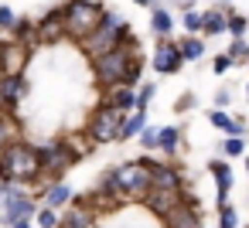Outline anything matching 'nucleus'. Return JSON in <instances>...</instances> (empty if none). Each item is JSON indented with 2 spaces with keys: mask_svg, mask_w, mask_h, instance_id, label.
Returning a JSON list of instances; mask_svg holds the SVG:
<instances>
[{
  "mask_svg": "<svg viewBox=\"0 0 249 228\" xmlns=\"http://www.w3.org/2000/svg\"><path fill=\"white\" fill-rule=\"evenodd\" d=\"M0 180L4 184H41V157L38 147L28 140H11L4 150H0Z\"/></svg>",
  "mask_w": 249,
  "mask_h": 228,
  "instance_id": "f257e3e1",
  "label": "nucleus"
},
{
  "mask_svg": "<svg viewBox=\"0 0 249 228\" xmlns=\"http://www.w3.org/2000/svg\"><path fill=\"white\" fill-rule=\"evenodd\" d=\"M140 62V41L133 38V31L120 41V48L92 58V79L99 89H113V85H126L130 82V68Z\"/></svg>",
  "mask_w": 249,
  "mask_h": 228,
  "instance_id": "f03ea898",
  "label": "nucleus"
},
{
  "mask_svg": "<svg viewBox=\"0 0 249 228\" xmlns=\"http://www.w3.org/2000/svg\"><path fill=\"white\" fill-rule=\"evenodd\" d=\"M38 157H41V180L55 184V180H65V174L86 157V150H79L72 140H52L38 147Z\"/></svg>",
  "mask_w": 249,
  "mask_h": 228,
  "instance_id": "7ed1b4c3",
  "label": "nucleus"
},
{
  "mask_svg": "<svg viewBox=\"0 0 249 228\" xmlns=\"http://www.w3.org/2000/svg\"><path fill=\"white\" fill-rule=\"evenodd\" d=\"M130 34V24L116 14V11H106L103 14V21L96 24V31L92 34H86L82 41H79V48L89 55V58H99V55H106V51H113V48H120V41Z\"/></svg>",
  "mask_w": 249,
  "mask_h": 228,
  "instance_id": "20e7f679",
  "label": "nucleus"
},
{
  "mask_svg": "<svg viewBox=\"0 0 249 228\" xmlns=\"http://www.w3.org/2000/svg\"><path fill=\"white\" fill-rule=\"evenodd\" d=\"M109 180H113V187H116L120 197L140 201L154 187V180H150V160L147 157H137V160L120 163V167H109Z\"/></svg>",
  "mask_w": 249,
  "mask_h": 228,
  "instance_id": "39448f33",
  "label": "nucleus"
},
{
  "mask_svg": "<svg viewBox=\"0 0 249 228\" xmlns=\"http://www.w3.org/2000/svg\"><path fill=\"white\" fill-rule=\"evenodd\" d=\"M106 7L99 4V0H69V4H62V21H65V38L72 41H82L86 34L96 31V24L103 21Z\"/></svg>",
  "mask_w": 249,
  "mask_h": 228,
  "instance_id": "423d86ee",
  "label": "nucleus"
},
{
  "mask_svg": "<svg viewBox=\"0 0 249 228\" xmlns=\"http://www.w3.org/2000/svg\"><path fill=\"white\" fill-rule=\"evenodd\" d=\"M126 123V113H120L116 106L109 102H99L86 123V140L96 143V147H106V143H116L120 140V130Z\"/></svg>",
  "mask_w": 249,
  "mask_h": 228,
  "instance_id": "0eeeda50",
  "label": "nucleus"
},
{
  "mask_svg": "<svg viewBox=\"0 0 249 228\" xmlns=\"http://www.w3.org/2000/svg\"><path fill=\"white\" fill-rule=\"evenodd\" d=\"M160 225H164V228H205V221H201V208H198V197H195L191 187H184L178 208H174L171 214H164Z\"/></svg>",
  "mask_w": 249,
  "mask_h": 228,
  "instance_id": "6e6552de",
  "label": "nucleus"
},
{
  "mask_svg": "<svg viewBox=\"0 0 249 228\" xmlns=\"http://www.w3.org/2000/svg\"><path fill=\"white\" fill-rule=\"evenodd\" d=\"M58 228H99V208L86 197H72V204L58 214Z\"/></svg>",
  "mask_w": 249,
  "mask_h": 228,
  "instance_id": "1a4fd4ad",
  "label": "nucleus"
},
{
  "mask_svg": "<svg viewBox=\"0 0 249 228\" xmlns=\"http://www.w3.org/2000/svg\"><path fill=\"white\" fill-rule=\"evenodd\" d=\"M150 68L157 75H178L184 68V58H181V48L178 41L171 38H157V48H154V58H150Z\"/></svg>",
  "mask_w": 249,
  "mask_h": 228,
  "instance_id": "9d476101",
  "label": "nucleus"
},
{
  "mask_svg": "<svg viewBox=\"0 0 249 228\" xmlns=\"http://www.w3.org/2000/svg\"><path fill=\"white\" fill-rule=\"evenodd\" d=\"M31 58V48L21 41H0V75H24V65Z\"/></svg>",
  "mask_w": 249,
  "mask_h": 228,
  "instance_id": "9b49d317",
  "label": "nucleus"
},
{
  "mask_svg": "<svg viewBox=\"0 0 249 228\" xmlns=\"http://www.w3.org/2000/svg\"><path fill=\"white\" fill-rule=\"evenodd\" d=\"M150 160V157H147ZM150 180L154 187H171V191H184L191 187V180L181 174V167H174L171 160H150Z\"/></svg>",
  "mask_w": 249,
  "mask_h": 228,
  "instance_id": "f8f14e48",
  "label": "nucleus"
},
{
  "mask_svg": "<svg viewBox=\"0 0 249 228\" xmlns=\"http://www.w3.org/2000/svg\"><path fill=\"white\" fill-rule=\"evenodd\" d=\"M38 208H41V204H38L28 191H18V194L7 201V208L0 211V221H4L7 228H11L14 221H31V218L38 214Z\"/></svg>",
  "mask_w": 249,
  "mask_h": 228,
  "instance_id": "ddd939ff",
  "label": "nucleus"
},
{
  "mask_svg": "<svg viewBox=\"0 0 249 228\" xmlns=\"http://www.w3.org/2000/svg\"><path fill=\"white\" fill-rule=\"evenodd\" d=\"M181 194H184V191H171V187H150V191L140 197V204H143V208H147L154 218H164V214H171V211L178 208Z\"/></svg>",
  "mask_w": 249,
  "mask_h": 228,
  "instance_id": "4468645a",
  "label": "nucleus"
},
{
  "mask_svg": "<svg viewBox=\"0 0 249 228\" xmlns=\"http://www.w3.org/2000/svg\"><path fill=\"white\" fill-rule=\"evenodd\" d=\"M208 174H212V180H215V204H225V201H229V191H232V184H235L232 163H229L225 157H215V160H208Z\"/></svg>",
  "mask_w": 249,
  "mask_h": 228,
  "instance_id": "2eb2a0df",
  "label": "nucleus"
},
{
  "mask_svg": "<svg viewBox=\"0 0 249 228\" xmlns=\"http://www.w3.org/2000/svg\"><path fill=\"white\" fill-rule=\"evenodd\" d=\"M232 11H235L232 4L208 7V11L201 14V34H205V38H218V34H225V28H229V14H232Z\"/></svg>",
  "mask_w": 249,
  "mask_h": 228,
  "instance_id": "dca6fc26",
  "label": "nucleus"
},
{
  "mask_svg": "<svg viewBox=\"0 0 249 228\" xmlns=\"http://www.w3.org/2000/svg\"><path fill=\"white\" fill-rule=\"evenodd\" d=\"M65 38V21H62V7L48 11L38 24H35V41H58Z\"/></svg>",
  "mask_w": 249,
  "mask_h": 228,
  "instance_id": "f3484780",
  "label": "nucleus"
},
{
  "mask_svg": "<svg viewBox=\"0 0 249 228\" xmlns=\"http://www.w3.org/2000/svg\"><path fill=\"white\" fill-rule=\"evenodd\" d=\"M208 123H212L215 130H222L225 136H246V133H249L246 119H242V116H229V109H212V113H208Z\"/></svg>",
  "mask_w": 249,
  "mask_h": 228,
  "instance_id": "a211bd4d",
  "label": "nucleus"
},
{
  "mask_svg": "<svg viewBox=\"0 0 249 228\" xmlns=\"http://www.w3.org/2000/svg\"><path fill=\"white\" fill-rule=\"evenodd\" d=\"M103 102L116 106L120 113H133V109H137V89H133V85H113V89H103Z\"/></svg>",
  "mask_w": 249,
  "mask_h": 228,
  "instance_id": "6ab92c4d",
  "label": "nucleus"
},
{
  "mask_svg": "<svg viewBox=\"0 0 249 228\" xmlns=\"http://www.w3.org/2000/svg\"><path fill=\"white\" fill-rule=\"evenodd\" d=\"M72 187L65 184V180H55V184H45V194H41V208H52V211H58V208H69L72 204Z\"/></svg>",
  "mask_w": 249,
  "mask_h": 228,
  "instance_id": "aec40b11",
  "label": "nucleus"
},
{
  "mask_svg": "<svg viewBox=\"0 0 249 228\" xmlns=\"http://www.w3.org/2000/svg\"><path fill=\"white\" fill-rule=\"evenodd\" d=\"M0 82H4L7 109H14L18 102H24V96H28V79L24 75H0Z\"/></svg>",
  "mask_w": 249,
  "mask_h": 228,
  "instance_id": "412c9836",
  "label": "nucleus"
},
{
  "mask_svg": "<svg viewBox=\"0 0 249 228\" xmlns=\"http://www.w3.org/2000/svg\"><path fill=\"white\" fill-rule=\"evenodd\" d=\"M150 31H154L157 38H171V31H174V14H171L164 4L150 7Z\"/></svg>",
  "mask_w": 249,
  "mask_h": 228,
  "instance_id": "4be33fe9",
  "label": "nucleus"
},
{
  "mask_svg": "<svg viewBox=\"0 0 249 228\" xmlns=\"http://www.w3.org/2000/svg\"><path fill=\"white\" fill-rule=\"evenodd\" d=\"M157 150L164 157H174L181 150V126H160L157 130Z\"/></svg>",
  "mask_w": 249,
  "mask_h": 228,
  "instance_id": "5701e85b",
  "label": "nucleus"
},
{
  "mask_svg": "<svg viewBox=\"0 0 249 228\" xmlns=\"http://www.w3.org/2000/svg\"><path fill=\"white\" fill-rule=\"evenodd\" d=\"M178 48H181L184 65H188V62H201V55H205V38H198V34H184V38H178Z\"/></svg>",
  "mask_w": 249,
  "mask_h": 228,
  "instance_id": "b1692460",
  "label": "nucleus"
},
{
  "mask_svg": "<svg viewBox=\"0 0 249 228\" xmlns=\"http://www.w3.org/2000/svg\"><path fill=\"white\" fill-rule=\"evenodd\" d=\"M143 126H147V113H140V109L126 113V123H123V130H120V143H126V140L140 136V130H143Z\"/></svg>",
  "mask_w": 249,
  "mask_h": 228,
  "instance_id": "393cba45",
  "label": "nucleus"
},
{
  "mask_svg": "<svg viewBox=\"0 0 249 228\" xmlns=\"http://www.w3.org/2000/svg\"><path fill=\"white\" fill-rule=\"evenodd\" d=\"M218 150H222L225 160H232V157H246V153H249V150H246V136H225Z\"/></svg>",
  "mask_w": 249,
  "mask_h": 228,
  "instance_id": "a878e982",
  "label": "nucleus"
},
{
  "mask_svg": "<svg viewBox=\"0 0 249 228\" xmlns=\"http://www.w3.org/2000/svg\"><path fill=\"white\" fill-rule=\"evenodd\" d=\"M225 55L232 58V65H246V62H249V41H246V38H232Z\"/></svg>",
  "mask_w": 249,
  "mask_h": 228,
  "instance_id": "bb28decb",
  "label": "nucleus"
},
{
  "mask_svg": "<svg viewBox=\"0 0 249 228\" xmlns=\"http://www.w3.org/2000/svg\"><path fill=\"white\" fill-rule=\"evenodd\" d=\"M201 14H205V11L184 7V14H181V28H184V34H201Z\"/></svg>",
  "mask_w": 249,
  "mask_h": 228,
  "instance_id": "cd10ccee",
  "label": "nucleus"
},
{
  "mask_svg": "<svg viewBox=\"0 0 249 228\" xmlns=\"http://www.w3.org/2000/svg\"><path fill=\"white\" fill-rule=\"evenodd\" d=\"M229 38H246V31H249V17L246 14H239V11H232L229 14Z\"/></svg>",
  "mask_w": 249,
  "mask_h": 228,
  "instance_id": "c85d7f7f",
  "label": "nucleus"
},
{
  "mask_svg": "<svg viewBox=\"0 0 249 228\" xmlns=\"http://www.w3.org/2000/svg\"><path fill=\"white\" fill-rule=\"evenodd\" d=\"M215 211H218V228H239V211L225 201V204H215Z\"/></svg>",
  "mask_w": 249,
  "mask_h": 228,
  "instance_id": "c756f323",
  "label": "nucleus"
},
{
  "mask_svg": "<svg viewBox=\"0 0 249 228\" xmlns=\"http://www.w3.org/2000/svg\"><path fill=\"white\" fill-rule=\"evenodd\" d=\"M154 96H157V85H154V82L137 85V109H140V113H147V106L154 102Z\"/></svg>",
  "mask_w": 249,
  "mask_h": 228,
  "instance_id": "7c9ffc66",
  "label": "nucleus"
},
{
  "mask_svg": "<svg viewBox=\"0 0 249 228\" xmlns=\"http://www.w3.org/2000/svg\"><path fill=\"white\" fill-rule=\"evenodd\" d=\"M14 116H7V113H0V150H4L11 140H14Z\"/></svg>",
  "mask_w": 249,
  "mask_h": 228,
  "instance_id": "2f4dec72",
  "label": "nucleus"
},
{
  "mask_svg": "<svg viewBox=\"0 0 249 228\" xmlns=\"http://www.w3.org/2000/svg\"><path fill=\"white\" fill-rule=\"evenodd\" d=\"M157 130H160V126H150V123H147V126L140 130V136H137V140H140V147H143L147 153H154V150H157Z\"/></svg>",
  "mask_w": 249,
  "mask_h": 228,
  "instance_id": "473e14b6",
  "label": "nucleus"
},
{
  "mask_svg": "<svg viewBox=\"0 0 249 228\" xmlns=\"http://www.w3.org/2000/svg\"><path fill=\"white\" fill-rule=\"evenodd\" d=\"M35 221H38V228H58V211H52V208H38Z\"/></svg>",
  "mask_w": 249,
  "mask_h": 228,
  "instance_id": "72a5a7b5",
  "label": "nucleus"
},
{
  "mask_svg": "<svg viewBox=\"0 0 249 228\" xmlns=\"http://www.w3.org/2000/svg\"><path fill=\"white\" fill-rule=\"evenodd\" d=\"M232 68H235V65H232V58H229L225 51H222V55H215V65H212V72H215V75H225V72H232Z\"/></svg>",
  "mask_w": 249,
  "mask_h": 228,
  "instance_id": "f704fd0d",
  "label": "nucleus"
},
{
  "mask_svg": "<svg viewBox=\"0 0 249 228\" xmlns=\"http://www.w3.org/2000/svg\"><path fill=\"white\" fill-rule=\"evenodd\" d=\"M14 21H18V14H14L7 4H0V28H7V31H11V28H14Z\"/></svg>",
  "mask_w": 249,
  "mask_h": 228,
  "instance_id": "c9c22d12",
  "label": "nucleus"
},
{
  "mask_svg": "<svg viewBox=\"0 0 249 228\" xmlns=\"http://www.w3.org/2000/svg\"><path fill=\"white\" fill-rule=\"evenodd\" d=\"M212 102H215V109H229V106H232V92H229V89H218Z\"/></svg>",
  "mask_w": 249,
  "mask_h": 228,
  "instance_id": "e433bc0d",
  "label": "nucleus"
},
{
  "mask_svg": "<svg viewBox=\"0 0 249 228\" xmlns=\"http://www.w3.org/2000/svg\"><path fill=\"white\" fill-rule=\"evenodd\" d=\"M188 109H195V92H184V96L174 102V113H188Z\"/></svg>",
  "mask_w": 249,
  "mask_h": 228,
  "instance_id": "4c0bfd02",
  "label": "nucleus"
},
{
  "mask_svg": "<svg viewBox=\"0 0 249 228\" xmlns=\"http://www.w3.org/2000/svg\"><path fill=\"white\" fill-rule=\"evenodd\" d=\"M0 113H7V99H4V82H0Z\"/></svg>",
  "mask_w": 249,
  "mask_h": 228,
  "instance_id": "58836bf2",
  "label": "nucleus"
},
{
  "mask_svg": "<svg viewBox=\"0 0 249 228\" xmlns=\"http://www.w3.org/2000/svg\"><path fill=\"white\" fill-rule=\"evenodd\" d=\"M137 7H157V0H133Z\"/></svg>",
  "mask_w": 249,
  "mask_h": 228,
  "instance_id": "ea45409f",
  "label": "nucleus"
},
{
  "mask_svg": "<svg viewBox=\"0 0 249 228\" xmlns=\"http://www.w3.org/2000/svg\"><path fill=\"white\" fill-rule=\"evenodd\" d=\"M11 228H31V221H14Z\"/></svg>",
  "mask_w": 249,
  "mask_h": 228,
  "instance_id": "a19ab883",
  "label": "nucleus"
},
{
  "mask_svg": "<svg viewBox=\"0 0 249 228\" xmlns=\"http://www.w3.org/2000/svg\"><path fill=\"white\" fill-rule=\"evenodd\" d=\"M246 99H249V85H246Z\"/></svg>",
  "mask_w": 249,
  "mask_h": 228,
  "instance_id": "79ce46f5",
  "label": "nucleus"
},
{
  "mask_svg": "<svg viewBox=\"0 0 249 228\" xmlns=\"http://www.w3.org/2000/svg\"><path fill=\"white\" fill-rule=\"evenodd\" d=\"M246 68H249V62H246Z\"/></svg>",
  "mask_w": 249,
  "mask_h": 228,
  "instance_id": "37998d69",
  "label": "nucleus"
}]
</instances>
